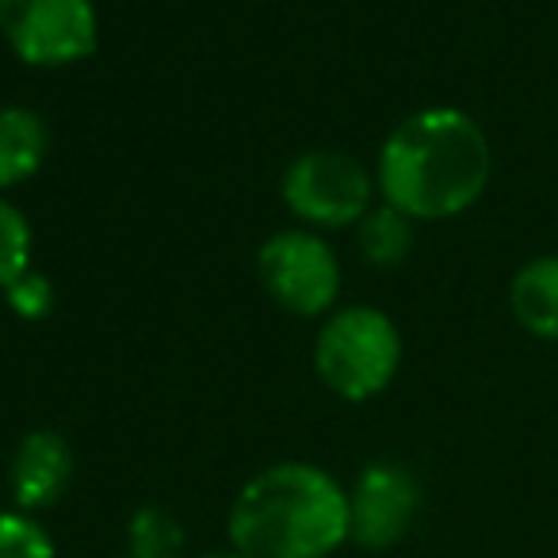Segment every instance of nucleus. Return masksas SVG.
Segmentation results:
<instances>
[{
  "label": "nucleus",
  "mask_w": 558,
  "mask_h": 558,
  "mask_svg": "<svg viewBox=\"0 0 558 558\" xmlns=\"http://www.w3.org/2000/svg\"><path fill=\"white\" fill-rule=\"evenodd\" d=\"M486 131L459 108H425L387 134L375 165L383 203L440 222L478 203L489 184Z\"/></svg>",
  "instance_id": "1"
},
{
  "label": "nucleus",
  "mask_w": 558,
  "mask_h": 558,
  "mask_svg": "<svg viewBox=\"0 0 558 558\" xmlns=\"http://www.w3.org/2000/svg\"><path fill=\"white\" fill-rule=\"evenodd\" d=\"M226 532L241 558H329L349 539V494L314 463H271L233 497Z\"/></svg>",
  "instance_id": "2"
},
{
  "label": "nucleus",
  "mask_w": 558,
  "mask_h": 558,
  "mask_svg": "<svg viewBox=\"0 0 558 558\" xmlns=\"http://www.w3.org/2000/svg\"><path fill=\"white\" fill-rule=\"evenodd\" d=\"M402 364V337L398 326L375 306H344L314 341L318 379L344 402H367L395 383Z\"/></svg>",
  "instance_id": "3"
},
{
  "label": "nucleus",
  "mask_w": 558,
  "mask_h": 558,
  "mask_svg": "<svg viewBox=\"0 0 558 558\" xmlns=\"http://www.w3.org/2000/svg\"><path fill=\"white\" fill-rule=\"evenodd\" d=\"M375 177L360 157L344 149H311L299 154L279 180V195L295 218L322 230H344L360 226V218L372 210Z\"/></svg>",
  "instance_id": "4"
},
{
  "label": "nucleus",
  "mask_w": 558,
  "mask_h": 558,
  "mask_svg": "<svg viewBox=\"0 0 558 558\" xmlns=\"http://www.w3.org/2000/svg\"><path fill=\"white\" fill-rule=\"evenodd\" d=\"M0 35L27 65L85 62L100 43L93 0H0Z\"/></svg>",
  "instance_id": "5"
},
{
  "label": "nucleus",
  "mask_w": 558,
  "mask_h": 558,
  "mask_svg": "<svg viewBox=\"0 0 558 558\" xmlns=\"http://www.w3.org/2000/svg\"><path fill=\"white\" fill-rule=\"evenodd\" d=\"M256 276L264 291L299 318L326 314L341 291V260L333 245L311 230H283L264 241L256 253Z\"/></svg>",
  "instance_id": "6"
},
{
  "label": "nucleus",
  "mask_w": 558,
  "mask_h": 558,
  "mask_svg": "<svg viewBox=\"0 0 558 558\" xmlns=\"http://www.w3.org/2000/svg\"><path fill=\"white\" fill-rule=\"evenodd\" d=\"M421 486L405 466L372 463L349 494V539L367 550H387L410 532Z\"/></svg>",
  "instance_id": "7"
},
{
  "label": "nucleus",
  "mask_w": 558,
  "mask_h": 558,
  "mask_svg": "<svg viewBox=\"0 0 558 558\" xmlns=\"http://www.w3.org/2000/svg\"><path fill=\"white\" fill-rule=\"evenodd\" d=\"M70 478H73V451L62 433L35 428V433H27L16 444V456H12L9 466V486L20 512L50 509L70 489Z\"/></svg>",
  "instance_id": "8"
},
{
  "label": "nucleus",
  "mask_w": 558,
  "mask_h": 558,
  "mask_svg": "<svg viewBox=\"0 0 558 558\" xmlns=\"http://www.w3.org/2000/svg\"><path fill=\"white\" fill-rule=\"evenodd\" d=\"M50 149V131L39 111L9 104L0 108V187H16L43 169Z\"/></svg>",
  "instance_id": "9"
},
{
  "label": "nucleus",
  "mask_w": 558,
  "mask_h": 558,
  "mask_svg": "<svg viewBox=\"0 0 558 558\" xmlns=\"http://www.w3.org/2000/svg\"><path fill=\"white\" fill-rule=\"evenodd\" d=\"M509 303L527 333L539 341H558V256L527 260L512 276Z\"/></svg>",
  "instance_id": "10"
},
{
  "label": "nucleus",
  "mask_w": 558,
  "mask_h": 558,
  "mask_svg": "<svg viewBox=\"0 0 558 558\" xmlns=\"http://www.w3.org/2000/svg\"><path fill=\"white\" fill-rule=\"evenodd\" d=\"M360 256L375 268H398L413 248V218L402 215L398 207L383 203L372 207L356 226Z\"/></svg>",
  "instance_id": "11"
},
{
  "label": "nucleus",
  "mask_w": 558,
  "mask_h": 558,
  "mask_svg": "<svg viewBox=\"0 0 558 558\" xmlns=\"http://www.w3.org/2000/svg\"><path fill=\"white\" fill-rule=\"evenodd\" d=\"M184 524L177 512L165 505L149 501L134 509L131 524H126V550L131 558H184Z\"/></svg>",
  "instance_id": "12"
},
{
  "label": "nucleus",
  "mask_w": 558,
  "mask_h": 558,
  "mask_svg": "<svg viewBox=\"0 0 558 558\" xmlns=\"http://www.w3.org/2000/svg\"><path fill=\"white\" fill-rule=\"evenodd\" d=\"M0 558H58V550L32 512L0 509Z\"/></svg>",
  "instance_id": "13"
},
{
  "label": "nucleus",
  "mask_w": 558,
  "mask_h": 558,
  "mask_svg": "<svg viewBox=\"0 0 558 558\" xmlns=\"http://www.w3.org/2000/svg\"><path fill=\"white\" fill-rule=\"evenodd\" d=\"M27 268H32V226L9 199H0V291Z\"/></svg>",
  "instance_id": "14"
},
{
  "label": "nucleus",
  "mask_w": 558,
  "mask_h": 558,
  "mask_svg": "<svg viewBox=\"0 0 558 558\" xmlns=\"http://www.w3.org/2000/svg\"><path fill=\"white\" fill-rule=\"evenodd\" d=\"M4 299H9L12 314L24 322H39L54 311V283H50L43 271L27 268L20 279H12L9 288H4Z\"/></svg>",
  "instance_id": "15"
},
{
  "label": "nucleus",
  "mask_w": 558,
  "mask_h": 558,
  "mask_svg": "<svg viewBox=\"0 0 558 558\" xmlns=\"http://www.w3.org/2000/svg\"><path fill=\"white\" fill-rule=\"evenodd\" d=\"M203 558H241L238 550H226V555H203Z\"/></svg>",
  "instance_id": "16"
}]
</instances>
